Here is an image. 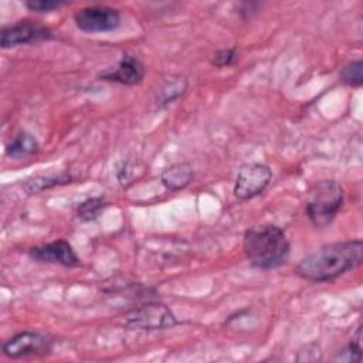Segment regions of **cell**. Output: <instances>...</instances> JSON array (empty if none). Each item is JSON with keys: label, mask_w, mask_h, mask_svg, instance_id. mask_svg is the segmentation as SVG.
I'll return each instance as SVG.
<instances>
[{"label": "cell", "mask_w": 363, "mask_h": 363, "mask_svg": "<svg viewBox=\"0 0 363 363\" xmlns=\"http://www.w3.org/2000/svg\"><path fill=\"white\" fill-rule=\"evenodd\" d=\"M362 240L325 244L305 255L295 267V274L309 282H330L362 262Z\"/></svg>", "instance_id": "obj_1"}, {"label": "cell", "mask_w": 363, "mask_h": 363, "mask_svg": "<svg viewBox=\"0 0 363 363\" xmlns=\"http://www.w3.org/2000/svg\"><path fill=\"white\" fill-rule=\"evenodd\" d=\"M242 250L252 267L275 269L288 261L291 244L281 227L267 224L245 231Z\"/></svg>", "instance_id": "obj_2"}, {"label": "cell", "mask_w": 363, "mask_h": 363, "mask_svg": "<svg viewBox=\"0 0 363 363\" xmlns=\"http://www.w3.org/2000/svg\"><path fill=\"white\" fill-rule=\"evenodd\" d=\"M343 206V189L336 180H319L306 194V216L316 228L328 227Z\"/></svg>", "instance_id": "obj_3"}, {"label": "cell", "mask_w": 363, "mask_h": 363, "mask_svg": "<svg viewBox=\"0 0 363 363\" xmlns=\"http://www.w3.org/2000/svg\"><path fill=\"white\" fill-rule=\"evenodd\" d=\"M177 323L173 312L160 302H146L126 315V326L139 330H160Z\"/></svg>", "instance_id": "obj_4"}, {"label": "cell", "mask_w": 363, "mask_h": 363, "mask_svg": "<svg viewBox=\"0 0 363 363\" xmlns=\"http://www.w3.org/2000/svg\"><path fill=\"white\" fill-rule=\"evenodd\" d=\"M272 180L271 169L258 162L244 163L240 166L235 182H234V196L240 200H250L264 193Z\"/></svg>", "instance_id": "obj_5"}, {"label": "cell", "mask_w": 363, "mask_h": 363, "mask_svg": "<svg viewBox=\"0 0 363 363\" xmlns=\"http://www.w3.org/2000/svg\"><path fill=\"white\" fill-rule=\"evenodd\" d=\"M54 339L38 330H23L1 346L3 354L10 359H21L27 356H41L51 352Z\"/></svg>", "instance_id": "obj_6"}, {"label": "cell", "mask_w": 363, "mask_h": 363, "mask_svg": "<svg viewBox=\"0 0 363 363\" xmlns=\"http://www.w3.org/2000/svg\"><path fill=\"white\" fill-rule=\"evenodd\" d=\"M51 38H54V34L47 26L33 20H21L1 28L0 45L6 50L17 45L47 41Z\"/></svg>", "instance_id": "obj_7"}, {"label": "cell", "mask_w": 363, "mask_h": 363, "mask_svg": "<svg viewBox=\"0 0 363 363\" xmlns=\"http://www.w3.org/2000/svg\"><path fill=\"white\" fill-rule=\"evenodd\" d=\"M74 21L85 33H108L121 26V14L108 6H89L77 10Z\"/></svg>", "instance_id": "obj_8"}, {"label": "cell", "mask_w": 363, "mask_h": 363, "mask_svg": "<svg viewBox=\"0 0 363 363\" xmlns=\"http://www.w3.org/2000/svg\"><path fill=\"white\" fill-rule=\"evenodd\" d=\"M28 257L37 262L60 264L64 267H78L81 264L74 248L65 240H57L48 244L33 247L28 250Z\"/></svg>", "instance_id": "obj_9"}, {"label": "cell", "mask_w": 363, "mask_h": 363, "mask_svg": "<svg viewBox=\"0 0 363 363\" xmlns=\"http://www.w3.org/2000/svg\"><path fill=\"white\" fill-rule=\"evenodd\" d=\"M98 77L108 82L136 85L140 84L145 77V65L138 57L125 54L115 68H108L102 71Z\"/></svg>", "instance_id": "obj_10"}, {"label": "cell", "mask_w": 363, "mask_h": 363, "mask_svg": "<svg viewBox=\"0 0 363 363\" xmlns=\"http://www.w3.org/2000/svg\"><path fill=\"white\" fill-rule=\"evenodd\" d=\"M193 177H194V172L189 163L172 164L170 167L164 169L160 174L162 184L170 191H177L184 189L191 183Z\"/></svg>", "instance_id": "obj_11"}, {"label": "cell", "mask_w": 363, "mask_h": 363, "mask_svg": "<svg viewBox=\"0 0 363 363\" xmlns=\"http://www.w3.org/2000/svg\"><path fill=\"white\" fill-rule=\"evenodd\" d=\"M38 149V142L37 139L27 132H20L17 133V136L13 139V142H10L6 147V155L9 157L17 159L21 156H27L31 155L34 152H37Z\"/></svg>", "instance_id": "obj_12"}, {"label": "cell", "mask_w": 363, "mask_h": 363, "mask_svg": "<svg viewBox=\"0 0 363 363\" xmlns=\"http://www.w3.org/2000/svg\"><path fill=\"white\" fill-rule=\"evenodd\" d=\"M71 176L69 174H58V176H38V177H33L30 180H26V183L23 184L26 191L28 194L37 193V191H43L44 189H50L54 187L57 184H64V183H69Z\"/></svg>", "instance_id": "obj_13"}, {"label": "cell", "mask_w": 363, "mask_h": 363, "mask_svg": "<svg viewBox=\"0 0 363 363\" xmlns=\"http://www.w3.org/2000/svg\"><path fill=\"white\" fill-rule=\"evenodd\" d=\"M339 78L346 85L360 86L363 84V61L357 58L345 64L339 72Z\"/></svg>", "instance_id": "obj_14"}, {"label": "cell", "mask_w": 363, "mask_h": 363, "mask_svg": "<svg viewBox=\"0 0 363 363\" xmlns=\"http://www.w3.org/2000/svg\"><path fill=\"white\" fill-rule=\"evenodd\" d=\"M335 359L342 362H356V363L362 360V325L356 328V332L352 336L350 343L343 350H340Z\"/></svg>", "instance_id": "obj_15"}, {"label": "cell", "mask_w": 363, "mask_h": 363, "mask_svg": "<svg viewBox=\"0 0 363 363\" xmlns=\"http://www.w3.org/2000/svg\"><path fill=\"white\" fill-rule=\"evenodd\" d=\"M184 86H186V81L182 77L172 78L170 81H167L163 89L160 91V96L157 98L159 106H166L172 104L176 98H179L183 94Z\"/></svg>", "instance_id": "obj_16"}, {"label": "cell", "mask_w": 363, "mask_h": 363, "mask_svg": "<svg viewBox=\"0 0 363 363\" xmlns=\"http://www.w3.org/2000/svg\"><path fill=\"white\" fill-rule=\"evenodd\" d=\"M106 206L108 204L104 197H91L78 206L77 216L84 221H91L95 220Z\"/></svg>", "instance_id": "obj_17"}, {"label": "cell", "mask_w": 363, "mask_h": 363, "mask_svg": "<svg viewBox=\"0 0 363 363\" xmlns=\"http://www.w3.org/2000/svg\"><path fill=\"white\" fill-rule=\"evenodd\" d=\"M237 60H238V51L235 47H231V48H224V50L216 51L210 58V64L213 67L223 68V67H230V65L235 64Z\"/></svg>", "instance_id": "obj_18"}, {"label": "cell", "mask_w": 363, "mask_h": 363, "mask_svg": "<svg viewBox=\"0 0 363 363\" xmlns=\"http://www.w3.org/2000/svg\"><path fill=\"white\" fill-rule=\"evenodd\" d=\"M24 4L28 10L35 13H48L64 6L62 1H54V0H28Z\"/></svg>", "instance_id": "obj_19"}]
</instances>
